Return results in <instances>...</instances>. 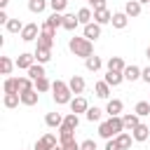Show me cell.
<instances>
[{
	"label": "cell",
	"instance_id": "cell-1",
	"mask_svg": "<svg viewBox=\"0 0 150 150\" xmlns=\"http://www.w3.org/2000/svg\"><path fill=\"white\" fill-rule=\"evenodd\" d=\"M122 131H124L122 115H112V117H108L105 122H101V124H98V136H101V138H105V141H110V138L120 136Z\"/></svg>",
	"mask_w": 150,
	"mask_h": 150
},
{
	"label": "cell",
	"instance_id": "cell-2",
	"mask_svg": "<svg viewBox=\"0 0 150 150\" xmlns=\"http://www.w3.org/2000/svg\"><path fill=\"white\" fill-rule=\"evenodd\" d=\"M68 49H70L75 56H80V59H89V56L94 54V42H91V40H87L84 35H82V38H77V35H75V38H70V40H68Z\"/></svg>",
	"mask_w": 150,
	"mask_h": 150
},
{
	"label": "cell",
	"instance_id": "cell-3",
	"mask_svg": "<svg viewBox=\"0 0 150 150\" xmlns=\"http://www.w3.org/2000/svg\"><path fill=\"white\" fill-rule=\"evenodd\" d=\"M52 91H54L52 98H54L56 105H66V103L73 101V91H70L68 82H63V80H54V82H52Z\"/></svg>",
	"mask_w": 150,
	"mask_h": 150
},
{
	"label": "cell",
	"instance_id": "cell-4",
	"mask_svg": "<svg viewBox=\"0 0 150 150\" xmlns=\"http://www.w3.org/2000/svg\"><path fill=\"white\" fill-rule=\"evenodd\" d=\"M35 47H38V49H52V47H54V28H52V26L42 23V33H40V38L35 40Z\"/></svg>",
	"mask_w": 150,
	"mask_h": 150
},
{
	"label": "cell",
	"instance_id": "cell-5",
	"mask_svg": "<svg viewBox=\"0 0 150 150\" xmlns=\"http://www.w3.org/2000/svg\"><path fill=\"white\" fill-rule=\"evenodd\" d=\"M40 33H42V28H38V23H26V26H23V30H21L19 35H21V40H23V42H33V40H38V38H40Z\"/></svg>",
	"mask_w": 150,
	"mask_h": 150
},
{
	"label": "cell",
	"instance_id": "cell-6",
	"mask_svg": "<svg viewBox=\"0 0 150 150\" xmlns=\"http://www.w3.org/2000/svg\"><path fill=\"white\" fill-rule=\"evenodd\" d=\"M59 143H56V136L54 134H45L42 138H38V143H35V148L33 150H54Z\"/></svg>",
	"mask_w": 150,
	"mask_h": 150
},
{
	"label": "cell",
	"instance_id": "cell-7",
	"mask_svg": "<svg viewBox=\"0 0 150 150\" xmlns=\"http://www.w3.org/2000/svg\"><path fill=\"white\" fill-rule=\"evenodd\" d=\"M82 35L87 38V40H98L101 38V23H96V21H91V23H87V26H82Z\"/></svg>",
	"mask_w": 150,
	"mask_h": 150
},
{
	"label": "cell",
	"instance_id": "cell-8",
	"mask_svg": "<svg viewBox=\"0 0 150 150\" xmlns=\"http://www.w3.org/2000/svg\"><path fill=\"white\" fill-rule=\"evenodd\" d=\"M68 105H70V112H75V115H80V112H87V110H89V103H87V98H84L82 94H80V96H75Z\"/></svg>",
	"mask_w": 150,
	"mask_h": 150
},
{
	"label": "cell",
	"instance_id": "cell-9",
	"mask_svg": "<svg viewBox=\"0 0 150 150\" xmlns=\"http://www.w3.org/2000/svg\"><path fill=\"white\" fill-rule=\"evenodd\" d=\"M122 122H124V131H134L141 124V115L138 112H127V115H122Z\"/></svg>",
	"mask_w": 150,
	"mask_h": 150
},
{
	"label": "cell",
	"instance_id": "cell-10",
	"mask_svg": "<svg viewBox=\"0 0 150 150\" xmlns=\"http://www.w3.org/2000/svg\"><path fill=\"white\" fill-rule=\"evenodd\" d=\"M14 63H16L19 70H28V68L35 63V54H26V52H23V54H19V59H16Z\"/></svg>",
	"mask_w": 150,
	"mask_h": 150
},
{
	"label": "cell",
	"instance_id": "cell-11",
	"mask_svg": "<svg viewBox=\"0 0 150 150\" xmlns=\"http://www.w3.org/2000/svg\"><path fill=\"white\" fill-rule=\"evenodd\" d=\"M68 87H70V91H73L75 96H80V94L84 91V77H82V75H73V77L68 80Z\"/></svg>",
	"mask_w": 150,
	"mask_h": 150
},
{
	"label": "cell",
	"instance_id": "cell-12",
	"mask_svg": "<svg viewBox=\"0 0 150 150\" xmlns=\"http://www.w3.org/2000/svg\"><path fill=\"white\" fill-rule=\"evenodd\" d=\"M141 9H143V5H141L138 0H129V2L124 5V12H127V16H129V19L141 16Z\"/></svg>",
	"mask_w": 150,
	"mask_h": 150
},
{
	"label": "cell",
	"instance_id": "cell-13",
	"mask_svg": "<svg viewBox=\"0 0 150 150\" xmlns=\"http://www.w3.org/2000/svg\"><path fill=\"white\" fill-rule=\"evenodd\" d=\"M94 21H96V23H101V26L110 23V21H112L110 9H108V7H103V9H94Z\"/></svg>",
	"mask_w": 150,
	"mask_h": 150
},
{
	"label": "cell",
	"instance_id": "cell-14",
	"mask_svg": "<svg viewBox=\"0 0 150 150\" xmlns=\"http://www.w3.org/2000/svg\"><path fill=\"white\" fill-rule=\"evenodd\" d=\"M38 101H40V91H38V89L21 91V103H23V105H35Z\"/></svg>",
	"mask_w": 150,
	"mask_h": 150
},
{
	"label": "cell",
	"instance_id": "cell-15",
	"mask_svg": "<svg viewBox=\"0 0 150 150\" xmlns=\"http://www.w3.org/2000/svg\"><path fill=\"white\" fill-rule=\"evenodd\" d=\"M45 124H47L49 129H59V127L63 124V115H61V112H47V115H45Z\"/></svg>",
	"mask_w": 150,
	"mask_h": 150
},
{
	"label": "cell",
	"instance_id": "cell-16",
	"mask_svg": "<svg viewBox=\"0 0 150 150\" xmlns=\"http://www.w3.org/2000/svg\"><path fill=\"white\" fill-rule=\"evenodd\" d=\"M131 136H134V141L143 143V141H148V138H150V127H148V124H138V127L131 131Z\"/></svg>",
	"mask_w": 150,
	"mask_h": 150
},
{
	"label": "cell",
	"instance_id": "cell-17",
	"mask_svg": "<svg viewBox=\"0 0 150 150\" xmlns=\"http://www.w3.org/2000/svg\"><path fill=\"white\" fill-rule=\"evenodd\" d=\"M110 23H112V28H117V30L127 28V23H129V16H127V12H115Z\"/></svg>",
	"mask_w": 150,
	"mask_h": 150
},
{
	"label": "cell",
	"instance_id": "cell-18",
	"mask_svg": "<svg viewBox=\"0 0 150 150\" xmlns=\"http://www.w3.org/2000/svg\"><path fill=\"white\" fill-rule=\"evenodd\" d=\"M105 68H108V70H117V73H124L127 63L122 61V56H110V59L105 61Z\"/></svg>",
	"mask_w": 150,
	"mask_h": 150
},
{
	"label": "cell",
	"instance_id": "cell-19",
	"mask_svg": "<svg viewBox=\"0 0 150 150\" xmlns=\"http://www.w3.org/2000/svg\"><path fill=\"white\" fill-rule=\"evenodd\" d=\"M122 108H124V103H122L120 98H108V103H105V112H108L110 117H112V115H120Z\"/></svg>",
	"mask_w": 150,
	"mask_h": 150
},
{
	"label": "cell",
	"instance_id": "cell-20",
	"mask_svg": "<svg viewBox=\"0 0 150 150\" xmlns=\"http://www.w3.org/2000/svg\"><path fill=\"white\" fill-rule=\"evenodd\" d=\"M141 73H143V68H138V66H127L124 68V80H129V82H136V80H141Z\"/></svg>",
	"mask_w": 150,
	"mask_h": 150
},
{
	"label": "cell",
	"instance_id": "cell-21",
	"mask_svg": "<svg viewBox=\"0 0 150 150\" xmlns=\"http://www.w3.org/2000/svg\"><path fill=\"white\" fill-rule=\"evenodd\" d=\"M103 80H105L110 87H120V84H122V80H124V73H117V70H108Z\"/></svg>",
	"mask_w": 150,
	"mask_h": 150
},
{
	"label": "cell",
	"instance_id": "cell-22",
	"mask_svg": "<svg viewBox=\"0 0 150 150\" xmlns=\"http://www.w3.org/2000/svg\"><path fill=\"white\" fill-rule=\"evenodd\" d=\"M45 23H47V26H52L54 30H56V28H63V14H61V12H52V14L47 16V21H45Z\"/></svg>",
	"mask_w": 150,
	"mask_h": 150
},
{
	"label": "cell",
	"instance_id": "cell-23",
	"mask_svg": "<svg viewBox=\"0 0 150 150\" xmlns=\"http://www.w3.org/2000/svg\"><path fill=\"white\" fill-rule=\"evenodd\" d=\"M2 89H5V94H21V89H19V77H7L5 84H2Z\"/></svg>",
	"mask_w": 150,
	"mask_h": 150
},
{
	"label": "cell",
	"instance_id": "cell-24",
	"mask_svg": "<svg viewBox=\"0 0 150 150\" xmlns=\"http://www.w3.org/2000/svg\"><path fill=\"white\" fill-rule=\"evenodd\" d=\"M115 141L120 143V148H122V150H129V148H131V143H134V136H131V131H122L120 136H115Z\"/></svg>",
	"mask_w": 150,
	"mask_h": 150
},
{
	"label": "cell",
	"instance_id": "cell-25",
	"mask_svg": "<svg viewBox=\"0 0 150 150\" xmlns=\"http://www.w3.org/2000/svg\"><path fill=\"white\" fill-rule=\"evenodd\" d=\"M94 91H96L98 98H108V96H110V84H108L105 80H101V82L94 84Z\"/></svg>",
	"mask_w": 150,
	"mask_h": 150
},
{
	"label": "cell",
	"instance_id": "cell-26",
	"mask_svg": "<svg viewBox=\"0 0 150 150\" xmlns=\"http://www.w3.org/2000/svg\"><path fill=\"white\" fill-rule=\"evenodd\" d=\"M77 19H80L82 26H87V23L94 21V12H91L89 7H82V9H77Z\"/></svg>",
	"mask_w": 150,
	"mask_h": 150
},
{
	"label": "cell",
	"instance_id": "cell-27",
	"mask_svg": "<svg viewBox=\"0 0 150 150\" xmlns=\"http://www.w3.org/2000/svg\"><path fill=\"white\" fill-rule=\"evenodd\" d=\"M77 26H80L77 14H63V28H66V30H75Z\"/></svg>",
	"mask_w": 150,
	"mask_h": 150
},
{
	"label": "cell",
	"instance_id": "cell-28",
	"mask_svg": "<svg viewBox=\"0 0 150 150\" xmlns=\"http://www.w3.org/2000/svg\"><path fill=\"white\" fill-rule=\"evenodd\" d=\"M47 0H28V9L33 12V14H42L45 9H47Z\"/></svg>",
	"mask_w": 150,
	"mask_h": 150
},
{
	"label": "cell",
	"instance_id": "cell-29",
	"mask_svg": "<svg viewBox=\"0 0 150 150\" xmlns=\"http://www.w3.org/2000/svg\"><path fill=\"white\" fill-rule=\"evenodd\" d=\"M84 66H87V70H91V73H96V70H101V66H103V61L98 59V56H89V59H84Z\"/></svg>",
	"mask_w": 150,
	"mask_h": 150
},
{
	"label": "cell",
	"instance_id": "cell-30",
	"mask_svg": "<svg viewBox=\"0 0 150 150\" xmlns=\"http://www.w3.org/2000/svg\"><path fill=\"white\" fill-rule=\"evenodd\" d=\"M14 66H16V63H14L9 56H0V73H2V75H9Z\"/></svg>",
	"mask_w": 150,
	"mask_h": 150
},
{
	"label": "cell",
	"instance_id": "cell-31",
	"mask_svg": "<svg viewBox=\"0 0 150 150\" xmlns=\"http://www.w3.org/2000/svg\"><path fill=\"white\" fill-rule=\"evenodd\" d=\"M45 75V63H33L30 68H28V77L30 80H38V77H42Z\"/></svg>",
	"mask_w": 150,
	"mask_h": 150
},
{
	"label": "cell",
	"instance_id": "cell-32",
	"mask_svg": "<svg viewBox=\"0 0 150 150\" xmlns=\"http://www.w3.org/2000/svg\"><path fill=\"white\" fill-rule=\"evenodd\" d=\"M49 59H52V49H38L35 47V61L38 63H49Z\"/></svg>",
	"mask_w": 150,
	"mask_h": 150
},
{
	"label": "cell",
	"instance_id": "cell-33",
	"mask_svg": "<svg viewBox=\"0 0 150 150\" xmlns=\"http://www.w3.org/2000/svg\"><path fill=\"white\" fill-rule=\"evenodd\" d=\"M35 89H38L40 94H45V91H49V89H52V82L47 80V75H42V77H38V80H35Z\"/></svg>",
	"mask_w": 150,
	"mask_h": 150
},
{
	"label": "cell",
	"instance_id": "cell-34",
	"mask_svg": "<svg viewBox=\"0 0 150 150\" xmlns=\"http://www.w3.org/2000/svg\"><path fill=\"white\" fill-rule=\"evenodd\" d=\"M21 103V94H5V108H16Z\"/></svg>",
	"mask_w": 150,
	"mask_h": 150
},
{
	"label": "cell",
	"instance_id": "cell-35",
	"mask_svg": "<svg viewBox=\"0 0 150 150\" xmlns=\"http://www.w3.org/2000/svg\"><path fill=\"white\" fill-rule=\"evenodd\" d=\"M59 143H61V148H63V150H82V148H80V143L75 141V136H73V138H61Z\"/></svg>",
	"mask_w": 150,
	"mask_h": 150
},
{
	"label": "cell",
	"instance_id": "cell-36",
	"mask_svg": "<svg viewBox=\"0 0 150 150\" xmlns=\"http://www.w3.org/2000/svg\"><path fill=\"white\" fill-rule=\"evenodd\" d=\"M101 115H103V110H101V108H96V105H94V108H89V110L84 112V117H87L89 122H98V120H101Z\"/></svg>",
	"mask_w": 150,
	"mask_h": 150
},
{
	"label": "cell",
	"instance_id": "cell-37",
	"mask_svg": "<svg viewBox=\"0 0 150 150\" xmlns=\"http://www.w3.org/2000/svg\"><path fill=\"white\" fill-rule=\"evenodd\" d=\"M134 112H138L141 117L150 115V101H138V103H136V108H134Z\"/></svg>",
	"mask_w": 150,
	"mask_h": 150
},
{
	"label": "cell",
	"instance_id": "cell-38",
	"mask_svg": "<svg viewBox=\"0 0 150 150\" xmlns=\"http://www.w3.org/2000/svg\"><path fill=\"white\" fill-rule=\"evenodd\" d=\"M5 26H7V30H9V33H21V30H23V23H21L19 19H9Z\"/></svg>",
	"mask_w": 150,
	"mask_h": 150
},
{
	"label": "cell",
	"instance_id": "cell-39",
	"mask_svg": "<svg viewBox=\"0 0 150 150\" xmlns=\"http://www.w3.org/2000/svg\"><path fill=\"white\" fill-rule=\"evenodd\" d=\"M63 124H66V127H70V129H77V124H80V117H77L75 112H68V115L63 117Z\"/></svg>",
	"mask_w": 150,
	"mask_h": 150
},
{
	"label": "cell",
	"instance_id": "cell-40",
	"mask_svg": "<svg viewBox=\"0 0 150 150\" xmlns=\"http://www.w3.org/2000/svg\"><path fill=\"white\" fill-rule=\"evenodd\" d=\"M49 7H52V12H61L63 14V9L68 7V0H49Z\"/></svg>",
	"mask_w": 150,
	"mask_h": 150
},
{
	"label": "cell",
	"instance_id": "cell-41",
	"mask_svg": "<svg viewBox=\"0 0 150 150\" xmlns=\"http://www.w3.org/2000/svg\"><path fill=\"white\" fill-rule=\"evenodd\" d=\"M80 148H82V150H96V143H94L91 138H87V141L80 143Z\"/></svg>",
	"mask_w": 150,
	"mask_h": 150
},
{
	"label": "cell",
	"instance_id": "cell-42",
	"mask_svg": "<svg viewBox=\"0 0 150 150\" xmlns=\"http://www.w3.org/2000/svg\"><path fill=\"white\" fill-rule=\"evenodd\" d=\"M105 150H122V148H120V143H117L115 138H110V141L105 143Z\"/></svg>",
	"mask_w": 150,
	"mask_h": 150
},
{
	"label": "cell",
	"instance_id": "cell-43",
	"mask_svg": "<svg viewBox=\"0 0 150 150\" xmlns=\"http://www.w3.org/2000/svg\"><path fill=\"white\" fill-rule=\"evenodd\" d=\"M87 2H89L94 9H103V7H105V0H87Z\"/></svg>",
	"mask_w": 150,
	"mask_h": 150
},
{
	"label": "cell",
	"instance_id": "cell-44",
	"mask_svg": "<svg viewBox=\"0 0 150 150\" xmlns=\"http://www.w3.org/2000/svg\"><path fill=\"white\" fill-rule=\"evenodd\" d=\"M141 80H143L145 84H150V66H148V68H143V73H141Z\"/></svg>",
	"mask_w": 150,
	"mask_h": 150
},
{
	"label": "cell",
	"instance_id": "cell-45",
	"mask_svg": "<svg viewBox=\"0 0 150 150\" xmlns=\"http://www.w3.org/2000/svg\"><path fill=\"white\" fill-rule=\"evenodd\" d=\"M9 21V16H7V12L5 9H0V23H7Z\"/></svg>",
	"mask_w": 150,
	"mask_h": 150
},
{
	"label": "cell",
	"instance_id": "cell-46",
	"mask_svg": "<svg viewBox=\"0 0 150 150\" xmlns=\"http://www.w3.org/2000/svg\"><path fill=\"white\" fill-rule=\"evenodd\" d=\"M7 2H9V0H0V9H5V7H7Z\"/></svg>",
	"mask_w": 150,
	"mask_h": 150
},
{
	"label": "cell",
	"instance_id": "cell-47",
	"mask_svg": "<svg viewBox=\"0 0 150 150\" xmlns=\"http://www.w3.org/2000/svg\"><path fill=\"white\" fill-rule=\"evenodd\" d=\"M145 56H148V61H150V47H148V49H145Z\"/></svg>",
	"mask_w": 150,
	"mask_h": 150
},
{
	"label": "cell",
	"instance_id": "cell-48",
	"mask_svg": "<svg viewBox=\"0 0 150 150\" xmlns=\"http://www.w3.org/2000/svg\"><path fill=\"white\" fill-rule=\"evenodd\" d=\"M138 2H141V5H148V2H150V0H138Z\"/></svg>",
	"mask_w": 150,
	"mask_h": 150
},
{
	"label": "cell",
	"instance_id": "cell-49",
	"mask_svg": "<svg viewBox=\"0 0 150 150\" xmlns=\"http://www.w3.org/2000/svg\"><path fill=\"white\" fill-rule=\"evenodd\" d=\"M54 150H63V148H61V143H59V145H56V148H54Z\"/></svg>",
	"mask_w": 150,
	"mask_h": 150
}]
</instances>
